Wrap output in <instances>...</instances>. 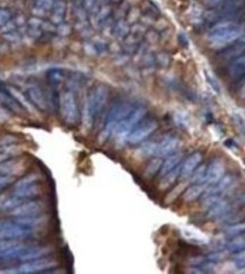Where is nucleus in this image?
I'll use <instances>...</instances> for the list:
<instances>
[{
    "label": "nucleus",
    "mask_w": 245,
    "mask_h": 274,
    "mask_svg": "<svg viewBox=\"0 0 245 274\" xmlns=\"http://www.w3.org/2000/svg\"><path fill=\"white\" fill-rule=\"evenodd\" d=\"M48 215H32V217H19L17 218L15 221L18 222V223L26 225L29 228H39L41 225L46 224L48 222Z\"/></svg>",
    "instance_id": "nucleus-20"
},
{
    "label": "nucleus",
    "mask_w": 245,
    "mask_h": 274,
    "mask_svg": "<svg viewBox=\"0 0 245 274\" xmlns=\"http://www.w3.org/2000/svg\"><path fill=\"white\" fill-rule=\"evenodd\" d=\"M51 253V248L49 247H29L25 254H24L22 261H32V259H37L46 257Z\"/></svg>",
    "instance_id": "nucleus-23"
},
{
    "label": "nucleus",
    "mask_w": 245,
    "mask_h": 274,
    "mask_svg": "<svg viewBox=\"0 0 245 274\" xmlns=\"http://www.w3.org/2000/svg\"><path fill=\"white\" fill-rule=\"evenodd\" d=\"M203 3L208 7H210V8H212V7H217L223 3L225 0H202Z\"/></svg>",
    "instance_id": "nucleus-43"
},
{
    "label": "nucleus",
    "mask_w": 245,
    "mask_h": 274,
    "mask_svg": "<svg viewBox=\"0 0 245 274\" xmlns=\"http://www.w3.org/2000/svg\"><path fill=\"white\" fill-rule=\"evenodd\" d=\"M0 101L2 102L6 108L15 112L16 115L22 116L26 114L25 108H24L22 102L18 100V98L16 95H14L13 92L9 91L3 85H0Z\"/></svg>",
    "instance_id": "nucleus-9"
},
{
    "label": "nucleus",
    "mask_w": 245,
    "mask_h": 274,
    "mask_svg": "<svg viewBox=\"0 0 245 274\" xmlns=\"http://www.w3.org/2000/svg\"><path fill=\"white\" fill-rule=\"evenodd\" d=\"M235 181H236V179H235L234 176H230V174L229 176H224L217 184L211 186V188L207 191L206 195L207 196L221 197L234 186Z\"/></svg>",
    "instance_id": "nucleus-11"
},
{
    "label": "nucleus",
    "mask_w": 245,
    "mask_h": 274,
    "mask_svg": "<svg viewBox=\"0 0 245 274\" xmlns=\"http://www.w3.org/2000/svg\"><path fill=\"white\" fill-rule=\"evenodd\" d=\"M111 2L112 3H117V5H119V3L122 2V0H111Z\"/></svg>",
    "instance_id": "nucleus-46"
},
{
    "label": "nucleus",
    "mask_w": 245,
    "mask_h": 274,
    "mask_svg": "<svg viewBox=\"0 0 245 274\" xmlns=\"http://www.w3.org/2000/svg\"><path fill=\"white\" fill-rule=\"evenodd\" d=\"M233 121L238 134L245 139V118L241 114L236 112V114L233 115Z\"/></svg>",
    "instance_id": "nucleus-31"
},
{
    "label": "nucleus",
    "mask_w": 245,
    "mask_h": 274,
    "mask_svg": "<svg viewBox=\"0 0 245 274\" xmlns=\"http://www.w3.org/2000/svg\"><path fill=\"white\" fill-rule=\"evenodd\" d=\"M185 188H186V184L185 183H182V184H179L178 186H176L173 190H170V193L168 195H167V197H166V200H165V203L166 204L173 203V202L175 201L176 198L178 197L179 195L183 193V190H185Z\"/></svg>",
    "instance_id": "nucleus-32"
},
{
    "label": "nucleus",
    "mask_w": 245,
    "mask_h": 274,
    "mask_svg": "<svg viewBox=\"0 0 245 274\" xmlns=\"http://www.w3.org/2000/svg\"><path fill=\"white\" fill-rule=\"evenodd\" d=\"M163 161L161 160V157H155L150 161V163L146 166L145 169V176L146 177H152L155 176L157 172H159L160 168L162 166Z\"/></svg>",
    "instance_id": "nucleus-29"
},
{
    "label": "nucleus",
    "mask_w": 245,
    "mask_h": 274,
    "mask_svg": "<svg viewBox=\"0 0 245 274\" xmlns=\"http://www.w3.org/2000/svg\"><path fill=\"white\" fill-rule=\"evenodd\" d=\"M13 183H14V177L2 176V174H0V191L5 189L6 187H8L9 185H12Z\"/></svg>",
    "instance_id": "nucleus-39"
},
{
    "label": "nucleus",
    "mask_w": 245,
    "mask_h": 274,
    "mask_svg": "<svg viewBox=\"0 0 245 274\" xmlns=\"http://www.w3.org/2000/svg\"><path fill=\"white\" fill-rule=\"evenodd\" d=\"M243 54H245V36H242L236 42L224 49L221 58L225 60H234Z\"/></svg>",
    "instance_id": "nucleus-14"
},
{
    "label": "nucleus",
    "mask_w": 245,
    "mask_h": 274,
    "mask_svg": "<svg viewBox=\"0 0 245 274\" xmlns=\"http://www.w3.org/2000/svg\"><path fill=\"white\" fill-rule=\"evenodd\" d=\"M206 75H207L208 83L211 85V87H212L213 90L217 92V93H219V92H220V86H219V83H218L217 80H216V77L212 76V75L209 74V73H207Z\"/></svg>",
    "instance_id": "nucleus-41"
},
{
    "label": "nucleus",
    "mask_w": 245,
    "mask_h": 274,
    "mask_svg": "<svg viewBox=\"0 0 245 274\" xmlns=\"http://www.w3.org/2000/svg\"><path fill=\"white\" fill-rule=\"evenodd\" d=\"M26 95L30 102H32V104L35 105L37 109H40V110H47L48 109L47 98L44 97L42 90H41L39 86H35V85H34V86L27 88Z\"/></svg>",
    "instance_id": "nucleus-15"
},
{
    "label": "nucleus",
    "mask_w": 245,
    "mask_h": 274,
    "mask_svg": "<svg viewBox=\"0 0 245 274\" xmlns=\"http://www.w3.org/2000/svg\"><path fill=\"white\" fill-rule=\"evenodd\" d=\"M186 237L190 239V240L192 241H196V242H207L208 241V238L204 236L202 232L197 231L196 229H189V230L186 231Z\"/></svg>",
    "instance_id": "nucleus-34"
},
{
    "label": "nucleus",
    "mask_w": 245,
    "mask_h": 274,
    "mask_svg": "<svg viewBox=\"0 0 245 274\" xmlns=\"http://www.w3.org/2000/svg\"><path fill=\"white\" fill-rule=\"evenodd\" d=\"M182 159H183L182 153H173L170 154V155H168V157L162 162L161 168H160L159 171L160 177L165 176V174L168 173L169 171H172L173 169H175L176 167H178Z\"/></svg>",
    "instance_id": "nucleus-19"
},
{
    "label": "nucleus",
    "mask_w": 245,
    "mask_h": 274,
    "mask_svg": "<svg viewBox=\"0 0 245 274\" xmlns=\"http://www.w3.org/2000/svg\"><path fill=\"white\" fill-rule=\"evenodd\" d=\"M48 77H49V81L51 82V84L53 85H57V84H59L61 80H63V74L60 73L59 70H51L49 74H48Z\"/></svg>",
    "instance_id": "nucleus-38"
},
{
    "label": "nucleus",
    "mask_w": 245,
    "mask_h": 274,
    "mask_svg": "<svg viewBox=\"0 0 245 274\" xmlns=\"http://www.w3.org/2000/svg\"><path fill=\"white\" fill-rule=\"evenodd\" d=\"M33 229L18 223L17 221H0V239L3 240H23L32 237Z\"/></svg>",
    "instance_id": "nucleus-4"
},
{
    "label": "nucleus",
    "mask_w": 245,
    "mask_h": 274,
    "mask_svg": "<svg viewBox=\"0 0 245 274\" xmlns=\"http://www.w3.org/2000/svg\"><path fill=\"white\" fill-rule=\"evenodd\" d=\"M46 204L42 201H25L10 212L14 217H32V215L41 214L44 211Z\"/></svg>",
    "instance_id": "nucleus-8"
},
{
    "label": "nucleus",
    "mask_w": 245,
    "mask_h": 274,
    "mask_svg": "<svg viewBox=\"0 0 245 274\" xmlns=\"http://www.w3.org/2000/svg\"><path fill=\"white\" fill-rule=\"evenodd\" d=\"M54 5V0H34L33 13L36 16H43L50 12Z\"/></svg>",
    "instance_id": "nucleus-25"
},
{
    "label": "nucleus",
    "mask_w": 245,
    "mask_h": 274,
    "mask_svg": "<svg viewBox=\"0 0 245 274\" xmlns=\"http://www.w3.org/2000/svg\"><path fill=\"white\" fill-rule=\"evenodd\" d=\"M10 19V14L8 10L6 9H0V26L5 25L9 22Z\"/></svg>",
    "instance_id": "nucleus-42"
},
{
    "label": "nucleus",
    "mask_w": 245,
    "mask_h": 274,
    "mask_svg": "<svg viewBox=\"0 0 245 274\" xmlns=\"http://www.w3.org/2000/svg\"><path fill=\"white\" fill-rule=\"evenodd\" d=\"M129 32V26H128V22H126V20H118V23L116 24L115 26V30H114V33L115 35L118 37V39H122V37H125L127 35Z\"/></svg>",
    "instance_id": "nucleus-30"
},
{
    "label": "nucleus",
    "mask_w": 245,
    "mask_h": 274,
    "mask_svg": "<svg viewBox=\"0 0 245 274\" xmlns=\"http://www.w3.org/2000/svg\"><path fill=\"white\" fill-rule=\"evenodd\" d=\"M3 120H6V112L1 107H0V121Z\"/></svg>",
    "instance_id": "nucleus-44"
},
{
    "label": "nucleus",
    "mask_w": 245,
    "mask_h": 274,
    "mask_svg": "<svg viewBox=\"0 0 245 274\" xmlns=\"http://www.w3.org/2000/svg\"><path fill=\"white\" fill-rule=\"evenodd\" d=\"M226 249L230 253H237L245 249V237L243 235L231 237L230 240L226 242Z\"/></svg>",
    "instance_id": "nucleus-27"
},
{
    "label": "nucleus",
    "mask_w": 245,
    "mask_h": 274,
    "mask_svg": "<svg viewBox=\"0 0 245 274\" xmlns=\"http://www.w3.org/2000/svg\"><path fill=\"white\" fill-rule=\"evenodd\" d=\"M25 201L26 200H24V198L14 195L13 197H10L8 198V200H6L5 202H3V204L1 205V210L5 212H12L14 208H16L18 205L24 203Z\"/></svg>",
    "instance_id": "nucleus-28"
},
{
    "label": "nucleus",
    "mask_w": 245,
    "mask_h": 274,
    "mask_svg": "<svg viewBox=\"0 0 245 274\" xmlns=\"http://www.w3.org/2000/svg\"><path fill=\"white\" fill-rule=\"evenodd\" d=\"M233 256V263L238 270H244L245 269V249L241 252L234 253Z\"/></svg>",
    "instance_id": "nucleus-36"
},
{
    "label": "nucleus",
    "mask_w": 245,
    "mask_h": 274,
    "mask_svg": "<svg viewBox=\"0 0 245 274\" xmlns=\"http://www.w3.org/2000/svg\"><path fill=\"white\" fill-rule=\"evenodd\" d=\"M204 176H206V168L201 167V168H196V169L194 170V172L192 173V176L190 178L192 179L194 184H201L204 181Z\"/></svg>",
    "instance_id": "nucleus-37"
},
{
    "label": "nucleus",
    "mask_w": 245,
    "mask_h": 274,
    "mask_svg": "<svg viewBox=\"0 0 245 274\" xmlns=\"http://www.w3.org/2000/svg\"><path fill=\"white\" fill-rule=\"evenodd\" d=\"M243 36V30L231 20H221L210 29L209 42L212 49H226Z\"/></svg>",
    "instance_id": "nucleus-1"
},
{
    "label": "nucleus",
    "mask_w": 245,
    "mask_h": 274,
    "mask_svg": "<svg viewBox=\"0 0 245 274\" xmlns=\"http://www.w3.org/2000/svg\"><path fill=\"white\" fill-rule=\"evenodd\" d=\"M244 95H245V88H244Z\"/></svg>",
    "instance_id": "nucleus-47"
},
{
    "label": "nucleus",
    "mask_w": 245,
    "mask_h": 274,
    "mask_svg": "<svg viewBox=\"0 0 245 274\" xmlns=\"http://www.w3.org/2000/svg\"><path fill=\"white\" fill-rule=\"evenodd\" d=\"M225 234L229 237H235V236L238 235H244L245 234V222L243 223H236L233 225H229L226 230H225Z\"/></svg>",
    "instance_id": "nucleus-33"
},
{
    "label": "nucleus",
    "mask_w": 245,
    "mask_h": 274,
    "mask_svg": "<svg viewBox=\"0 0 245 274\" xmlns=\"http://www.w3.org/2000/svg\"><path fill=\"white\" fill-rule=\"evenodd\" d=\"M40 178L41 177L39 176V174H30V176L24 177L23 179L17 181L16 185H15V188L24 187V186H27V185H31V184L40 183Z\"/></svg>",
    "instance_id": "nucleus-35"
},
{
    "label": "nucleus",
    "mask_w": 245,
    "mask_h": 274,
    "mask_svg": "<svg viewBox=\"0 0 245 274\" xmlns=\"http://www.w3.org/2000/svg\"><path fill=\"white\" fill-rule=\"evenodd\" d=\"M202 161V154L200 152H195L187 157V159L184 161L182 167H180V174L179 176L183 178V179H187L192 176V173L194 172V170L199 167V164Z\"/></svg>",
    "instance_id": "nucleus-12"
},
{
    "label": "nucleus",
    "mask_w": 245,
    "mask_h": 274,
    "mask_svg": "<svg viewBox=\"0 0 245 274\" xmlns=\"http://www.w3.org/2000/svg\"><path fill=\"white\" fill-rule=\"evenodd\" d=\"M42 191H43L42 185L40 183H35V184L27 185V186L24 187L15 188L14 195H16V196L18 197H22L24 200H30V198L37 197L39 195L42 194Z\"/></svg>",
    "instance_id": "nucleus-17"
},
{
    "label": "nucleus",
    "mask_w": 245,
    "mask_h": 274,
    "mask_svg": "<svg viewBox=\"0 0 245 274\" xmlns=\"http://www.w3.org/2000/svg\"><path fill=\"white\" fill-rule=\"evenodd\" d=\"M229 75L233 80H240L245 76V54L234 59L229 67Z\"/></svg>",
    "instance_id": "nucleus-21"
},
{
    "label": "nucleus",
    "mask_w": 245,
    "mask_h": 274,
    "mask_svg": "<svg viewBox=\"0 0 245 274\" xmlns=\"http://www.w3.org/2000/svg\"><path fill=\"white\" fill-rule=\"evenodd\" d=\"M23 161L20 160H7L0 163V174L2 176H13L22 170Z\"/></svg>",
    "instance_id": "nucleus-18"
},
{
    "label": "nucleus",
    "mask_w": 245,
    "mask_h": 274,
    "mask_svg": "<svg viewBox=\"0 0 245 274\" xmlns=\"http://www.w3.org/2000/svg\"><path fill=\"white\" fill-rule=\"evenodd\" d=\"M179 139L175 136H166L161 142L157 145V153L159 156H168L175 153V151L179 147Z\"/></svg>",
    "instance_id": "nucleus-13"
},
{
    "label": "nucleus",
    "mask_w": 245,
    "mask_h": 274,
    "mask_svg": "<svg viewBox=\"0 0 245 274\" xmlns=\"http://www.w3.org/2000/svg\"><path fill=\"white\" fill-rule=\"evenodd\" d=\"M245 0H225V1L221 3V8L218 9V12H216V15L218 16H223V17H231L234 15H236L237 12L243 8Z\"/></svg>",
    "instance_id": "nucleus-16"
},
{
    "label": "nucleus",
    "mask_w": 245,
    "mask_h": 274,
    "mask_svg": "<svg viewBox=\"0 0 245 274\" xmlns=\"http://www.w3.org/2000/svg\"><path fill=\"white\" fill-rule=\"evenodd\" d=\"M108 100V88L105 85H97L88 94L84 105V122L90 128L99 112L104 109Z\"/></svg>",
    "instance_id": "nucleus-2"
},
{
    "label": "nucleus",
    "mask_w": 245,
    "mask_h": 274,
    "mask_svg": "<svg viewBox=\"0 0 245 274\" xmlns=\"http://www.w3.org/2000/svg\"><path fill=\"white\" fill-rule=\"evenodd\" d=\"M158 127L156 120H146L136 125V127L131 132L127 137V142L131 144H139L148 138Z\"/></svg>",
    "instance_id": "nucleus-7"
},
{
    "label": "nucleus",
    "mask_w": 245,
    "mask_h": 274,
    "mask_svg": "<svg viewBox=\"0 0 245 274\" xmlns=\"http://www.w3.org/2000/svg\"><path fill=\"white\" fill-rule=\"evenodd\" d=\"M203 193H204V185L194 184L192 186L185 188L183 194V200L184 202H186V203H190V202H194L195 200H197V198H199Z\"/></svg>",
    "instance_id": "nucleus-22"
},
{
    "label": "nucleus",
    "mask_w": 245,
    "mask_h": 274,
    "mask_svg": "<svg viewBox=\"0 0 245 274\" xmlns=\"http://www.w3.org/2000/svg\"><path fill=\"white\" fill-rule=\"evenodd\" d=\"M109 13H110V9H109V7H107V6H104L101 9H99L98 13H97V20H98V22H104V20L108 17Z\"/></svg>",
    "instance_id": "nucleus-40"
},
{
    "label": "nucleus",
    "mask_w": 245,
    "mask_h": 274,
    "mask_svg": "<svg viewBox=\"0 0 245 274\" xmlns=\"http://www.w3.org/2000/svg\"><path fill=\"white\" fill-rule=\"evenodd\" d=\"M145 114L146 109L144 107H138L132 111V114L129 115L127 118L119 121L114 128V133L116 134L117 140H121V142L125 139L127 140L128 135L131 134V132L136 127V125L141 122L142 118L144 117Z\"/></svg>",
    "instance_id": "nucleus-5"
},
{
    "label": "nucleus",
    "mask_w": 245,
    "mask_h": 274,
    "mask_svg": "<svg viewBox=\"0 0 245 274\" xmlns=\"http://www.w3.org/2000/svg\"><path fill=\"white\" fill-rule=\"evenodd\" d=\"M59 110L63 120L68 126L77 124L80 118V110L76 101V97L71 91H65L59 98Z\"/></svg>",
    "instance_id": "nucleus-3"
},
{
    "label": "nucleus",
    "mask_w": 245,
    "mask_h": 274,
    "mask_svg": "<svg viewBox=\"0 0 245 274\" xmlns=\"http://www.w3.org/2000/svg\"><path fill=\"white\" fill-rule=\"evenodd\" d=\"M179 174H180V166L176 167L175 169H173L172 171H169L168 173H166L165 176H162V179L159 184V189L160 190L168 189V188L175 183L177 178L179 177Z\"/></svg>",
    "instance_id": "nucleus-24"
},
{
    "label": "nucleus",
    "mask_w": 245,
    "mask_h": 274,
    "mask_svg": "<svg viewBox=\"0 0 245 274\" xmlns=\"http://www.w3.org/2000/svg\"><path fill=\"white\" fill-rule=\"evenodd\" d=\"M65 13H66V3L61 1V0L54 2L52 13H51V22L54 24H60L65 17Z\"/></svg>",
    "instance_id": "nucleus-26"
},
{
    "label": "nucleus",
    "mask_w": 245,
    "mask_h": 274,
    "mask_svg": "<svg viewBox=\"0 0 245 274\" xmlns=\"http://www.w3.org/2000/svg\"><path fill=\"white\" fill-rule=\"evenodd\" d=\"M57 266V262L54 259H50L47 257L32 259V261H27L15 269L16 273H46V271L50 269H53Z\"/></svg>",
    "instance_id": "nucleus-6"
},
{
    "label": "nucleus",
    "mask_w": 245,
    "mask_h": 274,
    "mask_svg": "<svg viewBox=\"0 0 245 274\" xmlns=\"http://www.w3.org/2000/svg\"><path fill=\"white\" fill-rule=\"evenodd\" d=\"M225 176V164L223 160L214 159L206 169V176H204L203 183L209 186L217 184L221 178Z\"/></svg>",
    "instance_id": "nucleus-10"
},
{
    "label": "nucleus",
    "mask_w": 245,
    "mask_h": 274,
    "mask_svg": "<svg viewBox=\"0 0 245 274\" xmlns=\"http://www.w3.org/2000/svg\"><path fill=\"white\" fill-rule=\"evenodd\" d=\"M9 157V154L7 153H0V163L3 162V161H6L7 159Z\"/></svg>",
    "instance_id": "nucleus-45"
}]
</instances>
